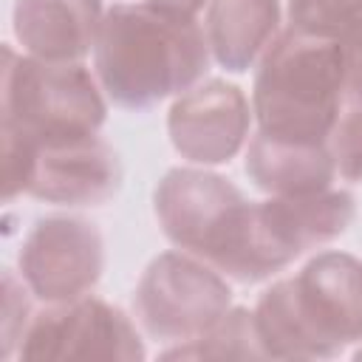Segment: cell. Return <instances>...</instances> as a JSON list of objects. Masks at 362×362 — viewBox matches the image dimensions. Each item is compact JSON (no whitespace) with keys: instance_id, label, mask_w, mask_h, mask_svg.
I'll use <instances>...</instances> for the list:
<instances>
[{"instance_id":"7c38bea8","label":"cell","mask_w":362,"mask_h":362,"mask_svg":"<svg viewBox=\"0 0 362 362\" xmlns=\"http://www.w3.org/2000/svg\"><path fill=\"white\" fill-rule=\"evenodd\" d=\"M102 0H17L11 28L23 54L45 62H82L99 37Z\"/></svg>"},{"instance_id":"52a82bcc","label":"cell","mask_w":362,"mask_h":362,"mask_svg":"<svg viewBox=\"0 0 362 362\" xmlns=\"http://www.w3.org/2000/svg\"><path fill=\"white\" fill-rule=\"evenodd\" d=\"M20 359H119L147 356L136 322L107 300L79 297L37 311L20 339Z\"/></svg>"},{"instance_id":"8fae6325","label":"cell","mask_w":362,"mask_h":362,"mask_svg":"<svg viewBox=\"0 0 362 362\" xmlns=\"http://www.w3.org/2000/svg\"><path fill=\"white\" fill-rule=\"evenodd\" d=\"M122 187L119 153L96 133L74 141L42 144L28 195L59 206H102Z\"/></svg>"},{"instance_id":"ac0fdd59","label":"cell","mask_w":362,"mask_h":362,"mask_svg":"<svg viewBox=\"0 0 362 362\" xmlns=\"http://www.w3.org/2000/svg\"><path fill=\"white\" fill-rule=\"evenodd\" d=\"M28 297L34 294L28 291L20 272L14 274L11 269H6L3 272V356L6 359L14 354V348H20V339L34 317Z\"/></svg>"},{"instance_id":"3957f363","label":"cell","mask_w":362,"mask_h":362,"mask_svg":"<svg viewBox=\"0 0 362 362\" xmlns=\"http://www.w3.org/2000/svg\"><path fill=\"white\" fill-rule=\"evenodd\" d=\"M153 209L164 238L218 269L235 283L272 277L257 238V201H249L229 178L204 167H173L153 192Z\"/></svg>"},{"instance_id":"30bf717a","label":"cell","mask_w":362,"mask_h":362,"mask_svg":"<svg viewBox=\"0 0 362 362\" xmlns=\"http://www.w3.org/2000/svg\"><path fill=\"white\" fill-rule=\"evenodd\" d=\"M356 201L348 189H320L308 195H269L257 201V226L269 260L277 272L308 249L325 246L348 232Z\"/></svg>"},{"instance_id":"7a4b0ae2","label":"cell","mask_w":362,"mask_h":362,"mask_svg":"<svg viewBox=\"0 0 362 362\" xmlns=\"http://www.w3.org/2000/svg\"><path fill=\"white\" fill-rule=\"evenodd\" d=\"M266 359H331L362 342V260L320 252L255 303Z\"/></svg>"},{"instance_id":"5b68a950","label":"cell","mask_w":362,"mask_h":362,"mask_svg":"<svg viewBox=\"0 0 362 362\" xmlns=\"http://www.w3.org/2000/svg\"><path fill=\"white\" fill-rule=\"evenodd\" d=\"M107 119L105 90L82 62H45L3 45L0 127L42 144L96 136Z\"/></svg>"},{"instance_id":"5bb4252c","label":"cell","mask_w":362,"mask_h":362,"mask_svg":"<svg viewBox=\"0 0 362 362\" xmlns=\"http://www.w3.org/2000/svg\"><path fill=\"white\" fill-rule=\"evenodd\" d=\"M280 0H209L206 42L212 59L229 74H246L280 34Z\"/></svg>"},{"instance_id":"6da1fadb","label":"cell","mask_w":362,"mask_h":362,"mask_svg":"<svg viewBox=\"0 0 362 362\" xmlns=\"http://www.w3.org/2000/svg\"><path fill=\"white\" fill-rule=\"evenodd\" d=\"M212 51L195 17L139 0L105 11L93 74L105 96L124 110H147L198 85Z\"/></svg>"},{"instance_id":"8992f818","label":"cell","mask_w":362,"mask_h":362,"mask_svg":"<svg viewBox=\"0 0 362 362\" xmlns=\"http://www.w3.org/2000/svg\"><path fill=\"white\" fill-rule=\"evenodd\" d=\"M232 308L226 277L187 252H161L133 291V317L158 342H189Z\"/></svg>"},{"instance_id":"2e32d148","label":"cell","mask_w":362,"mask_h":362,"mask_svg":"<svg viewBox=\"0 0 362 362\" xmlns=\"http://www.w3.org/2000/svg\"><path fill=\"white\" fill-rule=\"evenodd\" d=\"M288 28L345 45L362 34V0H286Z\"/></svg>"},{"instance_id":"44dd1931","label":"cell","mask_w":362,"mask_h":362,"mask_svg":"<svg viewBox=\"0 0 362 362\" xmlns=\"http://www.w3.org/2000/svg\"><path fill=\"white\" fill-rule=\"evenodd\" d=\"M354 356H356V359H362V348H359V351H356V354H354Z\"/></svg>"},{"instance_id":"277c9868","label":"cell","mask_w":362,"mask_h":362,"mask_svg":"<svg viewBox=\"0 0 362 362\" xmlns=\"http://www.w3.org/2000/svg\"><path fill=\"white\" fill-rule=\"evenodd\" d=\"M345 102L339 42L280 31L260 57L252 85L257 130L277 139L328 144Z\"/></svg>"},{"instance_id":"ffe728a7","label":"cell","mask_w":362,"mask_h":362,"mask_svg":"<svg viewBox=\"0 0 362 362\" xmlns=\"http://www.w3.org/2000/svg\"><path fill=\"white\" fill-rule=\"evenodd\" d=\"M147 3H156V6H164V8H173V11L195 17L204 8V3H209V0H147Z\"/></svg>"},{"instance_id":"e0dca14e","label":"cell","mask_w":362,"mask_h":362,"mask_svg":"<svg viewBox=\"0 0 362 362\" xmlns=\"http://www.w3.org/2000/svg\"><path fill=\"white\" fill-rule=\"evenodd\" d=\"M328 147L337 173L345 181H362V105H351L345 113H339Z\"/></svg>"},{"instance_id":"d6986e66","label":"cell","mask_w":362,"mask_h":362,"mask_svg":"<svg viewBox=\"0 0 362 362\" xmlns=\"http://www.w3.org/2000/svg\"><path fill=\"white\" fill-rule=\"evenodd\" d=\"M342 48V62H345V99L354 105H362V34L348 40Z\"/></svg>"},{"instance_id":"9c48e42d","label":"cell","mask_w":362,"mask_h":362,"mask_svg":"<svg viewBox=\"0 0 362 362\" xmlns=\"http://www.w3.org/2000/svg\"><path fill=\"white\" fill-rule=\"evenodd\" d=\"M252 119V105L235 82L204 79L175 96L167 133L181 158L195 167H218L246 147Z\"/></svg>"},{"instance_id":"9a60e30c","label":"cell","mask_w":362,"mask_h":362,"mask_svg":"<svg viewBox=\"0 0 362 362\" xmlns=\"http://www.w3.org/2000/svg\"><path fill=\"white\" fill-rule=\"evenodd\" d=\"M161 359H266L257 337L255 311L232 305L206 334L170 345L158 354Z\"/></svg>"},{"instance_id":"ba28073f","label":"cell","mask_w":362,"mask_h":362,"mask_svg":"<svg viewBox=\"0 0 362 362\" xmlns=\"http://www.w3.org/2000/svg\"><path fill=\"white\" fill-rule=\"evenodd\" d=\"M17 272L28 291L51 305L71 303L96 288L105 272V240L96 223L76 215L37 218L23 238Z\"/></svg>"},{"instance_id":"4fadbf2b","label":"cell","mask_w":362,"mask_h":362,"mask_svg":"<svg viewBox=\"0 0 362 362\" xmlns=\"http://www.w3.org/2000/svg\"><path fill=\"white\" fill-rule=\"evenodd\" d=\"M246 175L266 195H308L328 189L337 164L328 144L255 133L246 144Z\"/></svg>"}]
</instances>
